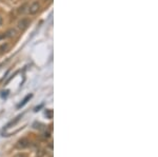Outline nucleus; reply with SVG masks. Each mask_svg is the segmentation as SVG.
Wrapping results in <instances>:
<instances>
[{
	"label": "nucleus",
	"instance_id": "1",
	"mask_svg": "<svg viewBox=\"0 0 158 157\" xmlns=\"http://www.w3.org/2000/svg\"><path fill=\"white\" fill-rule=\"evenodd\" d=\"M39 9H40V3L38 1H34L30 6V8H28V13L31 15H36L38 13V11H39Z\"/></svg>",
	"mask_w": 158,
	"mask_h": 157
},
{
	"label": "nucleus",
	"instance_id": "5",
	"mask_svg": "<svg viewBox=\"0 0 158 157\" xmlns=\"http://www.w3.org/2000/svg\"><path fill=\"white\" fill-rule=\"evenodd\" d=\"M31 97H32V95H28V96H26L25 98L23 99V101L21 102V103L19 104V106H18V108H21V107H23V106H24V104L26 103V102H28V99L31 98Z\"/></svg>",
	"mask_w": 158,
	"mask_h": 157
},
{
	"label": "nucleus",
	"instance_id": "2",
	"mask_svg": "<svg viewBox=\"0 0 158 157\" xmlns=\"http://www.w3.org/2000/svg\"><path fill=\"white\" fill-rule=\"evenodd\" d=\"M30 146V141H28L26 138H22V139H20L19 141L16 144V148L17 149H20V150H22V149H25V148H28V147Z\"/></svg>",
	"mask_w": 158,
	"mask_h": 157
},
{
	"label": "nucleus",
	"instance_id": "8",
	"mask_svg": "<svg viewBox=\"0 0 158 157\" xmlns=\"http://www.w3.org/2000/svg\"><path fill=\"white\" fill-rule=\"evenodd\" d=\"M52 111H49V112H47H47H45V115H47V116H49V117L50 118H52Z\"/></svg>",
	"mask_w": 158,
	"mask_h": 157
},
{
	"label": "nucleus",
	"instance_id": "3",
	"mask_svg": "<svg viewBox=\"0 0 158 157\" xmlns=\"http://www.w3.org/2000/svg\"><path fill=\"white\" fill-rule=\"evenodd\" d=\"M28 25H30V21H28V19H26V18H22L18 22V28L21 31H24Z\"/></svg>",
	"mask_w": 158,
	"mask_h": 157
},
{
	"label": "nucleus",
	"instance_id": "10",
	"mask_svg": "<svg viewBox=\"0 0 158 157\" xmlns=\"http://www.w3.org/2000/svg\"><path fill=\"white\" fill-rule=\"evenodd\" d=\"M44 1H50V0H44Z\"/></svg>",
	"mask_w": 158,
	"mask_h": 157
},
{
	"label": "nucleus",
	"instance_id": "9",
	"mask_svg": "<svg viewBox=\"0 0 158 157\" xmlns=\"http://www.w3.org/2000/svg\"><path fill=\"white\" fill-rule=\"evenodd\" d=\"M2 24V18H1V16H0V25Z\"/></svg>",
	"mask_w": 158,
	"mask_h": 157
},
{
	"label": "nucleus",
	"instance_id": "6",
	"mask_svg": "<svg viewBox=\"0 0 158 157\" xmlns=\"http://www.w3.org/2000/svg\"><path fill=\"white\" fill-rule=\"evenodd\" d=\"M6 36H9V37H13V36H15L16 35V31L15 30H9L8 33H6Z\"/></svg>",
	"mask_w": 158,
	"mask_h": 157
},
{
	"label": "nucleus",
	"instance_id": "4",
	"mask_svg": "<svg viewBox=\"0 0 158 157\" xmlns=\"http://www.w3.org/2000/svg\"><path fill=\"white\" fill-rule=\"evenodd\" d=\"M9 43H3L1 47H0V53L2 54V53H6V52H8L9 51Z\"/></svg>",
	"mask_w": 158,
	"mask_h": 157
},
{
	"label": "nucleus",
	"instance_id": "7",
	"mask_svg": "<svg viewBox=\"0 0 158 157\" xmlns=\"http://www.w3.org/2000/svg\"><path fill=\"white\" fill-rule=\"evenodd\" d=\"M14 157H28V155L24 153H20V154H17V155H15Z\"/></svg>",
	"mask_w": 158,
	"mask_h": 157
}]
</instances>
